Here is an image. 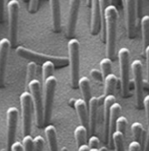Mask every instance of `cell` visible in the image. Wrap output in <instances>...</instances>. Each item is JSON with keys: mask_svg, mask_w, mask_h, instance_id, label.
Listing matches in <instances>:
<instances>
[{"mask_svg": "<svg viewBox=\"0 0 149 151\" xmlns=\"http://www.w3.org/2000/svg\"><path fill=\"white\" fill-rule=\"evenodd\" d=\"M117 10L115 5L110 4L105 10L103 17V27L105 30L104 39L106 42V54L111 60L115 59L116 55V40H117Z\"/></svg>", "mask_w": 149, "mask_h": 151, "instance_id": "obj_1", "label": "cell"}, {"mask_svg": "<svg viewBox=\"0 0 149 151\" xmlns=\"http://www.w3.org/2000/svg\"><path fill=\"white\" fill-rule=\"evenodd\" d=\"M16 53L20 57L28 60L30 62H34L35 63L43 64L46 62H51L54 63V67H65L69 65V59L67 57L62 56H53L49 55H44L41 53H38L31 49H27L24 47H18L16 48Z\"/></svg>", "mask_w": 149, "mask_h": 151, "instance_id": "obj_2", "label": "cell"}, {"mask_svg": "<svg viewBox=\"0 0 149 151\" xmlns=\"http://www.w3.org/2000/svg\"><path fill=\"white\" fill-rule=\"evenodd\" d=\"M69 64L70 65V82L73 89L78 88L80 79V43L76 39H70L68 43Z\"/></svg>", "mask_w": 149, "mask_h": 151, "instance_id": "obj_3", "label": "cell"}, {"mask_svg": "<svg viewBox=\"0 0 149 151\" xmlns=\"http://www.w3.org/2000/svg\"><path fill=\"white\" fill-rule=\"evenodd\" d=\"M27 89V91H29L32 96V102L35 114L36 125L38 127L40 128L44 126V109L41 93V83L38 79L35 78L29 83Z\"/></svg>", "mask_w": 149, "mask_h": 151, "instance_id": "obj_4", "label": "cell"}, {"mask_svg": "<svg viewBox=\"0 0 149 151\" xmlns=\"http://www.w3.org/2000/svg\"><path fill=\"white\" fill-rule=\"evenodd\" d=\"M56 86H57V79L54 76H49L44 81V90H45L44 101H43L44 125H47L52 117L53 104H54Z\"/></svg>", "mask_w": 149, "mask_h": 151, "instance_id": "obj_5", "label": "cell"}, {"mask_svg": "<svg viewBox=\"0 0 149 151\" xmlns=\"http://www.w3.org/2000/svg\"><path fill=\"white\" fill-rule=\"evenodd\" d=\"M117 55L120 68L122 93L124 97H127L129 94L130 84V51L126 47H122L118 50Z\"/></svg>", "mask_w": 149, "mask_h": 151, "instance_id": "obj_6", "label": "cell"}, {"mask_svg": "<svg viewBox=\"0 0 149 151\" xmlns=\"http://www.w3.org/2000/svg\"><path fill=\"white\" fill-rule=\"evenodd\" d=\"M9 21V40L11 46L15 47L18 38V24L19 16V3L18 0H10L7 3Z\"/></svg>", "mask_w": 149, "mask_h": 151, "instance_id": "obj_7", "label": "cell"}, {"mask_svg": "<svg viewBox=\"0 0 149 151\" xmlns=\"http://www.w3.org/2000/svg\"><path fill=\"white\" fill-rule=\"evenodd\" d=\"M20 107L22 115V123H23V134L30 135L32 129V110H33V102L32 96L29 91H24L20 97Z\"/></svg>", "mask_w": 149, "mask_h": 151, "instance_id": "obj_8", "label": "cell"}, {"mask_svg": "<svg viewBox=\"0 0 149 151\" xmlns=\"http://www.w3.org/2000/svg\"><path fill=\"white\" fill-rule=\"evenodd\" d=\"M132 71L134 76V85H135V94H136V103L138 108L141 109L143 107V99H144V83H143V66L140 60H134L131 64Z\"/></svg>", "mask_w": 149, "mask_h": 151, "instance_id": "obj_9", "label": "cell"}, {"mask_svg": "<svg viewBox=\"0 0 149 151\" xmlns=\"http://www.w3.org/2000/svg\"><path fill=\"white\" fill-rule=\"evenodd\" d=\"M125 13V23L127 35L130 39L135 35V26L137 17V3L136 0H122Z\"/></svg>", "mask_w": 149, "mask_h": 151, "instance_id": "obj_10", "label": "cell"}, {"mask_svg": "<svg viewBox=\"0 0 149 151\" xmlns=\"http://www.w3.org/2000/svg\"><path fill=\"white\" fill-rule=\"evenodd\" d=\"M7 118V150L11 151V145L15 142L17 126L19 120L18 108L11 106L9 107L6 112Z\"/></svg>", "mask_w": 149, "mask_h": 151, "instance_id": "obj_11", "label": "cell"}, {"mask_svg": "<svg viewBox=\"0 0 149 151\" xmlns=\"http://www.w3.org/2000/svg\"><path fill=\"white\" fill-rule=\"evenodd\" d=\"M81 3L82 0H69V17L67 21L66 35L67 37L70 39H72V37L74 35Z\"/></svg>", "mask_w": 149, "mask_h": 151, "instance_id": "obj_12", "label": "cell"}, {"mask_svg": "<svg viewBox=\"0 0 149 151\" xmlns=\"http://www.w3.org/2000/svg\"><path fill=\"white\" fill-rule=\"evenodd\" d=\"M90 33L97 35L101 29V14L99 0H90Z\"/></svg>", "mask_w": 149, "mask_h": 151, "instance_id": "obj_13", "label": "cell"}, {"mask_svg": "<svg viewBox=\"0 0 149 151\" xmlns=\"http://www.w3.org/2000/svg\"><path fill=\"white\" fill-rule=\"evenodd\" d=\"M88 114H89V127L90 132L92 135L96 133L97 122L98 119L99 111V99L97 97H91L88 105Z\"/></svg>", "mask_w": 149, "mask_h": 151, "instance_id": "obj_14", "label": "cell"}, {"mask_svg": "<svg viewBox=\"0 0 149 151\" xmlns=\"http://www.w3.org/2000/svg\"><path fill=\"white\" fill-rule=\"evenodd\" d=\"M11 43L9 39L3 38L0 40V87L4 85L6 63L8 59Z\"/></svg>", "mask_w": 149, "mask_h": 151, "instance_id": "obj_15", "label": "cell"}, {"mask_svg": "<svg viewBox=\"0 0 149 151\" xmlns=\"http://www.w3.org/2000/svg\"><path fill=\"white\" fill-rule=\"evenodd\" d=\"M116 102L114 95H108L105 97L104 100V135L105 142L109 143V121H110V108L113 103Z\"/></svg>", "mask_w": 149, "mask_h": 151, "instance_id": "obj_16", "label": "cell"}, {"mask_svg": "<svg viewBox=\"0 0 149 151\" xmlns=\"http://www.w3.org/2000/svg\"><path fill=\"white\" fill-rule=\"evenodd\" d=\"M51 13H52V24L53 30L55 33H59L62 29V13H61V0H49Z\"/></svg>", "mask_w": 149, "mask_h": 151, "instance_id": "obj_17", "label": "cell"}, {"mask_svg": "<svg viewBox=\"0 0 149 151\" xmlns=\"http://www.w3.org/2000/svg\"><path fill=\"white\" fill-rule=\"evenodd\" d=\"M74 106L81 122V125L83 126L88 131L90 130L89 127V114H88V106L85 101L82 99H75L74 103Z\"/></svg>", "mask_w": 149, "mask_h": 151, "instance_id": "obj_18", "label": "cell"}, {"mask_svg": "<svg viewBox=\"0 0 149 151\" xmlns=\"http://www.w3.org/2000/svg\"><path fill=\"white\" fill-rule=\"evenodd\" d=\"M122 111L121 106L115 102L113 103L110 108V121H109V144L111 145V138L112 134L116 130V121L117 118L120 116V113Z\"/></svg>", "mask_w": 149, "mask_h": 151, "instance_id": "obj_19", "label": "cell"}, {"mask_svg": "<svg viewBox=\"0 0 149 151\" xmlns=\"http://www.w3.org/2000/svg\"><path fill=\"white\" fill-rule=\"evenodd\" d=\"M45 134L48 142L49 150L59 151L58 142H57V133L55 127L52 125H47L45 128Z\"/></svg>", "mask_w": 149, "mask_h": 151, "instance_id": "obj_20", "label": "cell"}, {"mask_svg": "<svg viewBox=\"0 0 149 151\" xmlns=\"http://www.w3.org/2000/svg\"><path fill=\"white\" fill-rule=\"evenodd\" d=\"M78 87L81 90L82 95V99L85 101V103L88 105L90 99H91V88H90V81L88 77L82 76L79 79L78 82Z\"/></svg>", "mask_w": 149, "mask_h": 151, "instance_id": "obj_21", "label": "cell"}, {"mask_svg": "<svg viewBox=\"0 0 149 151\" xmlns=\"http://www.w3.org/2000/svg\"><path fill=\"white\" fill-rule=\"evenodd\" d=\"M105 81V96L114 95V91L116 89V85L117 83V78L114 74H109L104 79Z\"/></svg>", "mask_w": 149, "mask_h": 151, "instance_id": "obj_22", "label": "cell"}, {"mask_svg": "<svg viewBox=\"0 0 149 151\" xmlns=\"http://www.w3.org/2000/svg\"><path fill=\"white\" fill-rule=\"evenodd\" d=\"M124 142H125V135L121 132L115 130L111 138V146L113 143L116 151H125Z\"/></svg>", "mask_w": 149, "mask_h": 151, "instance_id": "obj_23", "label": "cell"}, {"mask_svg": "<svg viewBox=\"0 0 149 151\" xmlns=\"http://www.w3.org/2000/svg\"><path fill=\"white\" fill-rule=\"evenodd\" d=\"M74 138L76 142L77 148L80 147L81 145L86 144L87 141V134H88V130L82 125L77 126L74 129Z\"/></svg>", "mask_w": 149, "mask_h": 151, "instance_id": "obj_24", "label": "cell"}, {"mask_svg": "<svg viewBox=\"0 0 149 151\" xmlns=\"http://www.w3.org/2000/svg\"><path fill=\"white\" fill-rule=\"evenodd\" d=\"M141 29L143 38V48L144 51L149 45V15H145L141 19Z\"/></svg>", "mask_w": 149, "mask_h": 151, "instance_id": "obj_25", "label": "cell"}, {"mask_svg": "<svg viewBox=\"0 0 149 151\" xmlns=\"http://www.w3.org/2000/svg\"><path fill=\"white\" fill-rule=\"evenodd\" d=\"M131 130L133 133V135L134 137V141L138 142H141L142 134H143V126L140 122H134L131 126Z\"/></svg>", "mask_w": 149, "mask_h": 151, "instance_id": "obj_26", "label": "cell"}, {"mask_svg": "<svg viewBox=\"0 0 149 151\" xmlns=\"http://www.w3.org/2000/svg\"><path fill=\"white\" fill-rule=\"evenodd\" d=\"M36 70H37V64L34 62H29L27 67V88L29 83L32 80L35 79Z\"/></svg>", "mask_w": 149, "mask_h": 151, "instance_id": "obj_27", "label": "cell"}, {"mask_svg": "<svg viewBox=\"0 0 149 151\" xmlns=\"http://www.w3.org/2000/svg\"><path fill=\"white\" fill-rule=\"evenodd\" d=\"M112 60L108 57L104 58L100 62V69H101V73L104 76V79L106 76L111 74L112 72Z\"/></svg>", "mask_w": 149, "mask_h": 151, "instance_id": "obj_28", "label": "cell"}, {"mask_svg": "<svg viewBox=\"0 0 149 151\" xmlns=\"http://www.w3.org/2000/svg\"><path fill=\"white\" fill-rule=\"evenodd\" d=\"M42 78L43 81H45L49 76H54V65L51 62H46L42 64Z\"/></svg>", "mask_w": 149, "mask_h": 151, "instance_id": "obj_29", "label": "cell"}, {"mask_svg": "<svg viewBox=\"0 0 149 151\" xmlns=\"http://www.w3.org/2000/svg\"><path fill=\"white\" fill-rule=\"evenodd\" d=\"M127 119L124 116H119L116 121V130L121 132L124 135H125L126 127H127Z\"/></svg>", "mask_w": 149, "mask_h": 151, "instance_id": "obj_30", "label": "cell"}, {"mask_svg": "<svg viewBox=\"0 0 149 151\" xmlns=\"http://www.w3.org/2000/svg\"><path fill=\"white\" fill-rule=\"evenodd\" d=\"M22 146H23V151H33L34 139L31 137V135L24 136L22 140Z\"/></svg>", "mask_w": 149, "mask_h": 151, "instance_id": "obj_31", "label": "cell"}, {"mask_svg": "<svg viewBox=\"0 0 149 151\" xmlns=\"http://www.w3.org/2000/svg\"><path fill=\"white\" fill-rule=\"evenodd\" d=\"M44 149V139L42 136L37 135L34 138V146L33 151H43Z\"/></svg>", "mask_w": 149, "mask_h": 151, "instance_id": "obj_32", "label": "cell"}, {"mask_svg": "<svg viewBox=\"0 0 149 151\" xmlns=\"http://www.w3.org/2000/svg\"><path fill=\"white\" fill-rule=\"evenodd\" d=\"M90 76L97 82H99V83H103L104 81V76L102 75L101 71L96 70V69H92L90 72Z\"/></svg>", "mask_w": 149, "mask_h": 151, "instance_id": "obj_33", "label": "cell"}, {"mask_svg": "<svg viewBox=\"0 0 149 151\" xmlns=\"http://www.w3.org/2000/svg\"><path fill=\"white\" fill-rule=\"evenodd\" d=\"M100 144V141L99 138L96 135H91L90 138L89 139V148L90 149H98Z\"/></svg>", "mask_w": 149, "mask_h": 151, "instance_id": "obj_34", "label": "cell"}, {"mask_svg": "<svg viewBox=\"0 0 149 151\" xmlns=\"http://www.w3.org/2000/svg\"><path fill=\"white\" fill-rule=\"evenodd\" d=\"M29 4H28V12L30 13H34L36 12L39 6V0H29Z\"/></svg>", "mask_w": 149, "mask_h": 151, "instance_id": "obj_35", "label": "cell"}, {"mask_svg": "<svg viewBox=\"0 0 149 151\" xmlns=\"http://www.w3.org/2000/svg\"><path fill=\"white\" fill-rule=\"evenodd\" d=\"M129 151H140L141 150V144L136 141L132 142L129 144Z\"/></svg>", "mask_w": 149, "mask_h": 151, "instance_id": "obj_36", "label": "cell"}, {"mask_svg": "<svg viewBox=\"0 0 149 151\" xmlns=\"http://www.w3.org/2000/svg\"><path fill=\"white\" fill-rule=\"evenodd\" d=\"M143 106L145 107V111L148 118V122L149 124V95H147L143 99Z\"/></svg>", "mask_w": 149, "mask_h": 151, "instance_id": "obj_37", "label": "cell"}, {"mask_svg": "<svg viewBox=\"0 0 149 151\" xmlns=\"http://www.w3.org/2000/svg\"><path fill=\"white\" fill-rule=\"evenodd\" d=\"M11 151H23L22 143L19 142H15L11 147Z\"/></svg>", "mask_w": 149, "mask_h": 151, "instance_id": "obj_38", "label": "cell"}, {"mask_svg": "<svg viewBox=\"0 0 149 151\" xmlns=\"http://www.w3.org/2000/svg\"><path fill=\"white\" fill-rule=\"evenodd\" d=\"M4 0H0V22L4 21Z\"/></svg>", "mask_w": 149, "mask_h": 151, "instance_id": "obj_39", "label": "cell"}, {"mask_svg": "<svg viewBox=\"0 0 149 151\" xmlns=\"http://www.w3.org/2000/svg\"><path fill=\"white\" fill-rule=\"evenodd\" d=\"M136 3H137V14H138V16H140L141 14V12H142L143 0H136Z\"/></svg>", "mask_w": 149, "mask_h": 151, "instance_id": "obj_40", "label": "cell"}, {"mask_svg": "<svg viewBox=\"0 0 149 151\" xmlns=\"http://www.w3.org/2000/svg\"><path fill=\"white\" fill-rule=\"evenodd\" d=\"M145 54H146V58H147V67H148V76L149 80V45L145 49Z\"/></svg>", "mask_w": 149, "mask_h": 151, "instance_id": "obj_41", "label": "cell"}, {"mask_svg": "<svg viewBox=\"0 0 149 151\" xmlns=\"http://www.w3.org/2000/svg\"><path fill=\"white\" fill-rule=\"evenodd\" d=\"M143 151H149V127L147 134V138H146V142L144 144V150Z\"/></svg>", "mask_w": 149, "mask_h": 151, "instance_id": "obj_42", "label": "cell"}, {"mask_svg": "<svg viewBox=\"0 0 149 151\" xmlns=\"http://www.w3.org/2000/svg\"><path fill=\"white\" fill-rule=\"evenodd\" d=\"M78 151H90V148L87 144H83L78 147Z\"/></svg>", "mask_w": 149, "mask_h": 151, "instance_id": "obj_43", "label": "cell"}, {"mask_svg": "<svg viewBox=\"0 0 149 151\" xmlns=\"http://www.w3.org/2000/svg\"><path fill=\"white\" fill-rule=\"evenodd\" d=\"M98 150L99 151H107V149H106L105 147H102V148H100Z\"/></svg>", "mask_w": 149, "mask_h": 151, "instance_id": "obj_44", "label": "cell"}, {"mask_svg": "<svg viewBox=\"0 0 149 151\" xmlns=\"http://www.w3.org/2000/svg\"><path fill=\"white\" fill-rule=\"evenodd\" d=\"M90 151H99L98 149H90Z\"/></svg>", "mask_w": 149, "mask_h": 151, "instance_id": "obj_45", "label": "cell"}, {"mask_svg": "<svg viewBox=\"0 0 149 151\" xmlns=\"http://www.w3.org/2000/svg\"><path fill=\"white\" fill-rule=\"evenodd\" d=\"M62 151H68V150H67V148H62Z\"/></svg>", "mask_w": 149, "mask_h": 151, "instance_id": "obj_46", "label": "cell"}, {"mask_svg": "<svg viewBox=\"0 0 149 151\" xmlns=\"http://www.w3.org/2000/svg\"><path fill=\"white\" fill-rule=\"evenodd\" d=\"M23 1H24V2H26V3H27V2H29V0H23Z\"/></svg>", "mask_w": 149, "mask_h": 151, "instance_id": "obj_47", "label": "cell"}, {"mask_svg": "<svg viewBox=\"0 0 149 151\" xmlns=\"http://www.w3.org/2000/svg\"><path fill=\"white\" fill-rule=\"evenodd\" d=\"M8 1H10V0H8Z\"/></svg>", "mask_w": 149, "mask_h": 151, "instance_id": "obj_48", "label": "cell"}]
</instances>
